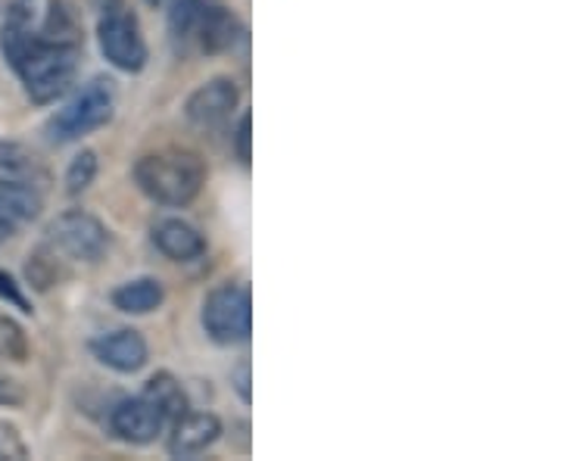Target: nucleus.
<instances>
[{
	"label": "nucleus",
	"instance_id": "obj_8",
	"mask_svg": "<svg viewBox=\"0 0 561 461\" xmlns=\"http://www.w3.org/2000/svg\"><path fill=\"white\" fill-rule=\"evenodd\" d=\"M110 430L116 440L147 446L165 430V418L144 396H135V400H122L110 412Z\"/></svg>",
	"mask_w": 561,
	"mask_h": 461
},
{
	"label": "nucleus",
	"instance_id": "obj_20",
	"mask_svg": "<svg viewBox=\"0 0 561 461\" xmlns=\"http://www.w3.org/2000/svg\"><path fill=\"white\" fill-rule=\"evenodd\" d=\"M28 281L35 284L38 290H47L50 284L57 281V265L47 260L44 253H35L28 262Z\"/></svg>",
	"mask_w": 561,
	"mask_h": 461
},
{
	"label": "nucleus",
	"instance_id": "obj_3",
	"mask_svg": "<svg viewBox=\"0 0 561 461\" xmlns=\"http://www.w3.org/2000/svg\"><path fill=\"white\" fill-rule=\"evenodd\" d=\"M135 181L138 187L160 206H187L197 200V194L206 184V165L184 147H169L140 157L135 165Z\"/></svg>",
	"mask_w": 561,
	"mask_h": 461
},
{
	"label": "nucleus",
	"instance_id": "obj_15",
	"mask_svg": "<svg viewBox=\"0 0 561 461\" xmlns=\"http://www.w3.org/2000/svg\"><path fill=\"white\" fill-rule=\"evenodd\" d=\"M140 396L160 412L162 418H165V424H175L181 415L191 408V405H187V393H184V387H181L179 378H175V374H169V371L153 374L150 381L144 383Z\"/></svg>",
	"mask_w": 561,
	"mask_h": 461
},
{
	"label": "nucleus",
	"instance_id": "obj_16",
	"mask_svg": "<svg viewBox=\"0 0 561 461\" xmlns=\"http://www.w3.org/2000/svg\"><path fill=\"white\" fill-rule=\"evenodd\" d=\"M162 300L165 290L157 278H135L113 290V306L125 315H150L153 309H160Z\"/></svg>",
	"mask_w": 561,
	"mask_h": 461
},
{
	"label": "nucleus",
	"instance_id": "obj_6",
	"mask_svg": "<svg viewBox=\"0 0 561 461\" xmlns=\"http://www.w3.org/2000/svg\"><path fill=\"white\" fill-rule=\"evenodd\" d=\"M203 327L219 346H238L253 334V300L247 284H219L203 302Z\"/></svg>",
	"mask_w": 561,
	"mask_h": 461
},
{
	"label": "nucleus",
	"instance_id": "obj_1",
	"mask_svg": "<svg viewBox=\"0 0 561 461\" xmlns=\"http://www.w3.org/2000/svg\"><path fill=\"white\" fill-rule=\"evenodd\" d=\"M0 54L20 76L25 94L35 103H54L62 97L79 76L81 38L57 35L50 28L35 32L32 7L20 0L10 7L7 22L0 28Z\"/></svg>",
	"mask_w": 561,
	"mask_h": 461
},
{
	"label": "nucleus",
	"instance_id": "obj_22",
	"mask_svg": "<svg viewBox=\"0 0 561 461\" xmlns=\"http://www.w3.org/2000/svg\"><path fill=\"white\" fill-rule=\"evenodd\" d=\"M250 141H253V116L243 113L241 125H238V135H234V153H238V160H241L243 165H250V160H253Z\"/></svg>",
	"mask_w": 561,
	"mask_h": 461
},
{
	"label": "nucleus",
	"instance_id": "obj_23",
	"mask_svg": "<svg viewBox=\"0 0 561 461\" xmlns=\"http://www.w3.org/2000/svg\"><path fill=\"white\" fill-rule=\"evenodd\" d=\"M231 387H234V393H238L247 405L253 402V390H250V361H241V365L231 371Z\"/></svg>",
	"mask_w": 561,
	"mask_h": 461
},
{
	"label": "nucleus",
	"instance_id": "obj_13",
	"mask_svg": "<svg viewBox=\"0 0 561 461\" xmlns=\"http://www.w3.org/2000/svg\"><path fill=\"white\" fill-rule=\"evenodd\" d=\"M153 243L165 260L194 262L206 253L203 234L184 219H160L153 224Z\"/></svg>",
	"mask_w": 561,
	"mask_h": 461
},
{
	"label": "nucleus",
	"instance_id": "obj_2",
	"mask_svg": "<svg viewBox=\"0 0 561 461\" xmlns=\"http://www.w3.org/2000/svg\"><path fill=\"white\" fill-rule=\"evenodd\" d=\"M181 54H228L243 41L241 20L216 0H175L169 16Z\"/></svg>",
	"mask_w": 561,
	"mask_h": 461
},
{
	"label": "nucleus",
	"instance_id": "obj_17",
	"mask_svg": "<svg viewBox=\"0 0 561 461\" xmlns=\"http://www.w3.org/2000/svg\"><path fill=\"white\" fill-rule=\"evenodd\" d=\"M0 359L16 361V365L28 359V337L20 321H13L10 315H0Z\"/></svg>",
	"mask_w": 561,
	"mask_h": 461
},
{
	"label": "nucleus",
	"instance_id": "obj_5",
	"mask_svg": "<svg viewBox=\"0 0 561 461\" xmlns=\"http://www.w3.org/2000/svg\"><path fill=\"white\" fill-rule=\"evenodd\" d=\"M98 10V41L106 60L122 72H140L147 66V41L138 16L125 0H91Z\"/></svg>",
	"mask_w": 561,
	"mask_h": 461
},
{
	"label": "nucleus",
	"instance_id": "obj_14",
	"mask_svg": "<svg viewBox=\"0 0 561 461\" xmlns=\"http://www.w3.org/2000/svg\"><path fill=\"white\" fill-rule=\"evenodd\" d=\"M44 209V194L38 187H0V243L20 234L28 221Z\"/></svg>",
	"mask_w": 561,
	"mask_h": 461
},
{
	"label": "nucleus",
	"instance_id": "obj_18",
	"mask_svg": "<svg viewBox=\"0 0 561 461\" xmlns=\"http://www.w3.org/2000/svg\"><path fill=\"white\" fill-rule=\"evenodd\" d=\"M98 178V153L94 150H81L76 160L69 162L66 169V191L76 197L81 191H88Z\"/></svg>",
	"mask_w": 561,
	"mask_h": 461
},
{
	"label": "nucleus",
	"instance_id": "obj_12",
	"mask_svg": "<svg viewBox=\"0 0 561 461\" xmlns=\"http://www.w3.org/2000/svg\"><path fill=\"white\" fill-rule=\"evenodd\" d=\"M47 169L41 160L16 141H0V187H38L47 184Z\"/></svg>",
	"mask_w": 561,
	"mask_h": 461
},
{
	"label": "nucleus",
	"instance_id": "obj_10",
	"mask_svg": "<svg viewBox=\"0 0 561 461\" xmlns=\"http://www.w3.org/2000/svg\"><path fill=\"white\" fill-rule=\"evenodd\" d=\"M241 101V91H238V84L231 79H213L201 84L191 97H187V119L197 122V125H219L225 122L231 113H234V106Z\"/></svg>",
	"mask_w": 561,
	"mask_h": 461
},
{
	"label": "nucleus",
	"instance_id": "obj_19",
	"mask_svg": "<svg viewBox=\"0 0 561 461\" xmlns=\"http://www.w3.org/2000/svg\"><path fill=\"white\" fill-rule=\"evenodd\" d=\"M0 459H28V446L13 424L0 422Z\"/></svg>",
	"mask_w": 561,
	"mask_h": 461
},
{
	"label": "nucleus",
	"instance_id": "obj_7",
	"mask_svg": "<svg viewBox=\"0 0 561 461\" xmlns=\"http://www.w3.org/2000/svg\"><path fill=\"white\" fill-rule=\"evenodd\" d=\"M47 241L69 260L98 262L110 250V231L98 216H91L84 209H69L50 221Z\"/></svg>",
	"mask_w": 561,
	"mask_h": 461
},
{
	"label": "nucleus",
	"instance_id": "obj_9",
	"mask_svg": "<svg viewBox=\"0 0 561 461\" xmlns=\"http://www.w3.org/2000/svg\"><path fill=\"white\" fill-rule=\"evenodd\" d=\"M91 353L119 374H135L147 365V341L135 327H119L91 343Z\"/></svg>",
	"mask_w": 561,
	"mask_h": 461
},
{
	"label": "nucleus",
	"instance_id": "obj_11",
	"mask_svg": "<svg viewBox=\"0 0 561 461\" xmlns=\"http://www.w3.org/2000/svg\"><path fill=\"white\" fill-rule=\"evenodd\" d=\"M221 437V422L213 412H184L179 422L172 424V440L169 452L175 459H194L206 452Z\"/></svg>",
	"mask_w": 561,
	"mask_h": 461
},
{
	"label": "nucleus",
	"instance_id": "obj_4",
	"mask_svg": "<svg viewBox=\"0 0 561 461\" xmlns=\"http://www.w3.org/2000/svg\"><path fill=\"white\" fill-rule=\"evenodd\" d=\"M116 116V84L110 79H91L72 101L47 122V138L54 143L81 141Z\"/></svg>",
	"mask_w": 561,
	"mask_h": 461
},
{
	"label": "nucleus",
	"instance_id": "obj_24",
	"mask_svg": "<svg viewBox=\"0 0 561 461\" xmlns=\"http://www.w3.org/2000/svg\"><path fill=\"white\" fill-rule=\"evenodd\" d=\"M25 393H22L20 381H10V378H0V405H22Z\"/></svg>",
	"mask_w": 561,
	"mask_h": 461
},
{
	"label": "nucleus",
	"instance_id": "obj_21",
	"mask_svg": "<svg viewBox=\"0 0 561 461\" xmlns=\"http://www.w3.org/2000/svg\"><path fill=\"white\" fill-rule=\"evenodd\" d=\"M0 300H7L10 306H16L20 312L25 315H32V302L25 300V293H22V287L16 284L13 275H7V272H0Z\"/></svg>",
	"mask_w": 561,
	"mask_h": 461
},
{
	"label": "nucleus",
	"instance_id": "obj_25",
	"mask_svg": "<svg viewBox=\"0 0 561 461\" xmlns=\"http://www.w3.org/2000/svg\"><path fill=\"white\" fill-rule=\"evenodd\" d=\"M147 3H150V7H157V3H160V0H147Z\"/></svg>",
	"mask_w": 561,
	"mask_h": 461
}]
</instances>
